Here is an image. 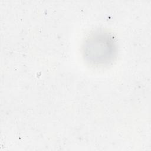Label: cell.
Wrapping results in <instances>:
<instances>
[{"label": "cell", "mask_w": 151, "mask_h": 151, "mask_svg": "<svg viewBox=\"0 0 151 151\" xmlns=\"http://www.w3.org/2000/svg\"><path fill=\"white\" fill-rule=\"evenodd\" d=\"M87 57L94 62L103 63L107 61L114 53L113 42L109 36L97 35L87 42Z\"/></svg>", "instance_id": "1"}]
</instances>
